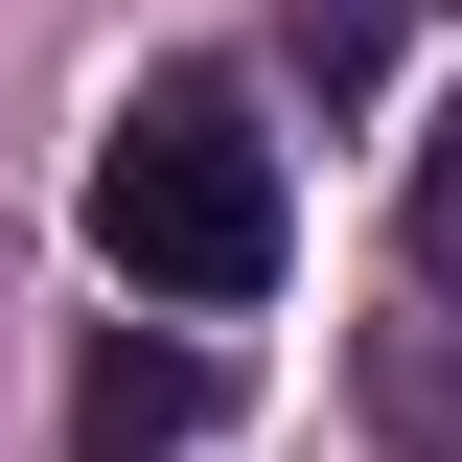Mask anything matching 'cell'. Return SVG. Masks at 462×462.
Returning <instances> with one entry per match:
<instances>
[{"label": "cell", "mask_w": 462, "mask_h": 462, "mask_svg": "<svg viewBox=\"0 0 462 462\" xmlns=\"http://www.w3.org/2000/svg\"><path fill=\"white\" fill-rule=\"evenodd\" d=\"M69 439H93V462H162V439H208V346H139V324H116L93 370H69Z\"/></svg>", "instance_id": "7a4b0ae2"}, {"label": "cell", "mask_w": 462, "mask_h": 462, "mask_svg": "<svg viewBox=\"0 0 462 462\" xmlns=\"http://www.w3.org/2000/svg\"><path fill=\"white\" fill-rule=\"evenodd\" d=\"M93 254L139 300H278L300 254V185H278V116H254V69H139L93 139Z\"/></svg>", "instance_id": "6da1fadb"}, {"label": "cell", "mask_w": 462, "mask_h": 462, "mask_svg": "<svg viewBox=\"0 0 462 462\" xmlns=\"http://www.w3.org/2000/svg\"><path fill=\"white\" fill-rule=\"evenodd\" d=\"M416 278H462V116H439V162H416Z\"/></svg>", "instance_id": "277c9868"}, {"label": "cell", "mask_w": 462, "mask_h": 462, "mask_svg": "<svg viewBox=\"0 0 462 462\" xmlns=\"http://www.w3.org/2000/svg\"><path fill=\"white\" fill-rule=\"evenodd\" d=\"M393 23H416V0H278V47H300V93H370V69H393Z\"/></svg>", "instance_id": "3957f363"}]
</instances>
